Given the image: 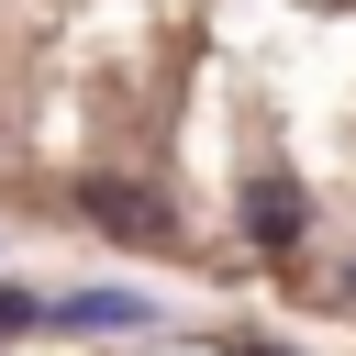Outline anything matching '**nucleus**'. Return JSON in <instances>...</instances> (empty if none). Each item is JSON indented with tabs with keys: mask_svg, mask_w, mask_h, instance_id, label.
<instances>
[{
	"mask_svg": "<svg viewBox=\"0 0 356 356\" xmlns=\"http://www.w3.org/2000/svg\"><path fill=\"white\" fill-rule=\"evenodd\" d=\"M78 211H89L100 234H122V245H167V234H178V211H167L156 189H134V178H89Z\"/></svg>",
	"mask_w": 356,
	"mask_h": 356,
	"instance_id": "obj_1",
	"label": "nucleus"
},
{
	"mask_svg": "<svg viewBox=\"0 0 356 356\" xmlns=\"http://www.w3.org/2000/svg\"><path fill=\"white\" fill-rule=\"evenodd\" d=\"M245 234H256L267 256H289V245L312 234V200H300L289 178H256V189H245Z\"/></svg>",
	"mask_w": 356,
	"mask_h": 356,
	"instance_id": "obj_2",
	"label": "nucleus"
},
{
	"mask_svg": "<svg viewBox=\"0 0 356 356\" xmlns=\"http://www.w3.org/2000/svg\"><path fill=\"white\" fill-rule=\"evenodd\" d=\"M56 323H78V334H122V323H145V300H134V289H78V300H56Z\"/></svg>",
	"mask_w": 356,
	"mask_h": 356,
	"instance_id": "obj_3",
	"label": "nucleus"
},
{
	"mask_svg": "<svg viewBox=\"0 0 356 356\" xmlns=\"http://www.w3.org/2000/svg\"><path fill=\"white\" fill-rule=\"evenodd\" d=\"M22 323H44V300L33 289H0V334H22Z\"/></svg>",
	"mask_w": 356,
	"mask_h": 356,
	"instance_id": "obj_4",
	"label": "nucleus"
},
{
	"mask_svg": "<svg viewBox=\"0 0 356 356\" xmlns=\"http://www.w3.org/2000/svg\"><path fill=\"white\" fill-rule=\"evenodd\" d=\"M245 356H289V345H245Z\"/></svg>",
	"mask_w": 356,
	"mask_h": 356,
	"instance_id": "obj_5",
	"label": "nucleus"
}]
</instances>
